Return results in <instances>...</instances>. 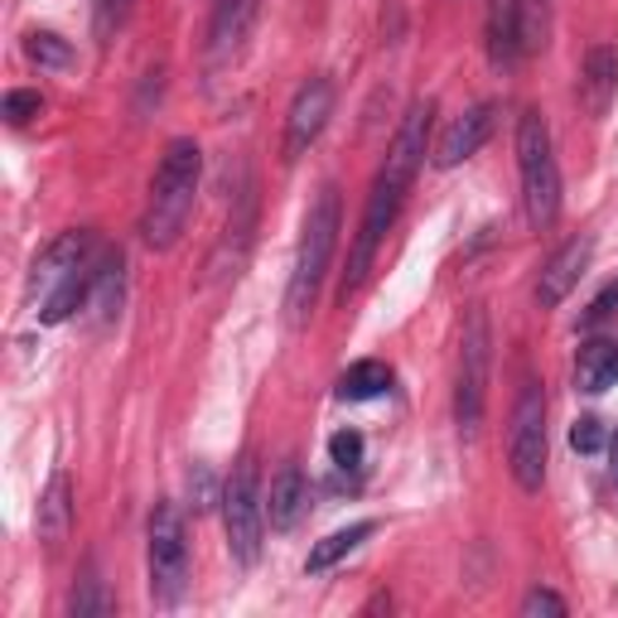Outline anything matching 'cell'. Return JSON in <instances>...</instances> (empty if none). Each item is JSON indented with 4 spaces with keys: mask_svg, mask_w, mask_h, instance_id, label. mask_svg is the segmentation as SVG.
I'll return each instance as SVG.
<instances>
[{
    "mask_svg": "<svg viewBox=\"0 0 618 618\" xmlns=\"http://www.w3.org/2000/svg\"><path fill=\"white\" fill-rule=\"evenodd\" d=\"M614 479H618V444H614Z\"/></svg>",
    "mask_w": 618,
    "mask_h": 618,
    "instance_id": "34",
    "label": "cell"
},
{
    "mask_svg": "<svg viewBox=\"0 0 618 618\" xmlns=\"http://www.w3.org/2000/svg\"><path fill=\"white\" fill-rule=\"evenodd\" d=\"M328 116H334V83H328V77H310V83L295 92L291 112H285V140H281V160L285 165H295L300 155L320 140Z\"/></svg>",
    "mask_w": 618,
    "mask_h": 618,
    "instance_id": "9",
    "label": "cell"
},
{
    "mask_svg": "<svg viewBox=\"0 0 618 618\" xmlns=\"http://www.w3.org/2000/svg\"><path fill=\"white\" fill-rule=\"evenodd\" d=\"M589 256H595V242H589V237H570V242H565L561 252L546 261L542 281H536V305H542V310H556L561 300L570 295L575 285H580Z\"/></svg>",
    "mask_w": 618,
    "mask_h": 618,
    "instance_id": "11",
    "label": "cell"
},
{
    "mask_svg": "<svg viewBox=\"0 0 618 618\" xmlns=\"http://www.w3.org/2000/svg\"><path fill=\"white\" fill-rule=\"evenodd\" d=\"M199 179H203V150L193 146L189 136H175L155 165L150 179V199L146 213H140V242L155 247V252H169V247L184 237L193 213V199H199Z\"/></svg>",
    "mask_w": 618,
    "mask_h": 618,
    "instance_id": "2",
    "label": "cell"
},
{
    "mask_svg": "<svg viewBox=\"0 0 618 618\" xmlns=\"http://www.w3.org/2000/svg\"><path fill=\"white\" fill-rule=\"evenodd\" d=\"M517 169H522V203H527V222L546 232L561 218V169L551 155V130L542 112H522L517 122Z\"/></svg>",
    "mask_w": 618,
    "mask_h": 618,
    "instance_id": "4",
    "label": "cell"
},
{
    "mask_svg": "<svg viewBox=\"0 0 618 618\" xmlns=\"http://www.w3.org/2000/svg\"><path fill=\"white\" fill-rule=\"evenodd\" d=\"M377 532V522H353V527H338V532H328L324 542H314L310 546V561H305V570L310 575H324V570H334L344 556H353L367 536Z\"/></svg>",
    "mask_w": 618,
    "mask_h": 618,
    "instance_id": "22",
    "label": "cell"
},
{
    "mask_svg": "<svg viewBox=\"0 0 618 618\" xmlns=\"http://www.w3.org/2000/svg\"><path fill=\"white\" fill-rule=\"evenodd\" d=\"M73 614H77V618L107 614V595H102V580H97V570H87V575H83V589H77V595H73Z\"/></svg>",
    "mask_w": 618,
    "mask_h": 618,
    "instance_id": "28",
    "label": "cell"
},
{
    "mask_svg": "<svg viewBox=\"0 0 618 618\" xmlns=\"http://www.w3.org/2000/svg\"><path fill=\"white\" fill-rule=\"evenodd\" d=\"M570 450H580V454H599L604 450V426L595 416H580L570 426Z\"/></svg>",
    "mask_w": 618,
    "mask_h": 618,
    "instance_id": "30",
    "label": "cell"
},
{
    "mask_svg": "<svg viewBox=\"0 0 618 618\" xmlns=\"http://www.w3.org/2000/svg\"><path fill=\"white\" fill-rule=\"evenodd\" d=\"M328 454H334L338 469H358L363 464V436L358 430H338V436L328 440Z\"/></svg>",
    "mask_w": 618,
    "mask_h": 618,
    "instance_id": "29",
    "label": "cell"
},
{
    "mask_svg": "<svg viewBox=\"0 0 618 618\" xmlns=\"http://www.w3.org/2000/svg\"><path fill=\"white\" fill-rule=\"evenodd\" d=\"M222 527H228V551L237 565H252L261 556V532H266V493H261L256 459L242 454L232 479L222 483Z\"/></svg>",
    "mask_w": 618,
    "mask_h": 618,
    "instance_id": "5",
    "label": "cell"
},
{
    "mask_svg": "<svg viewBox=\"0 0 618 618\" xmlns=\"http://www.w3.org/2000/svg\"><path fill=\"white\" fill-rule=\"evenodd\" d=\"M34 522H39V536H44V542H63V536H69V527H73V479L63 469L49 479Z\"/></svg>",
    "mask_w": 618,
    "mask_h": 618,
    "instance_id": "20",
    "label": "cell"
},
{
    "mask_svg": "<svg viewBox=\"0 0 618 618\" xmlns=\"http://www.w3.org/2000/svg\"><path fill=\"white\" fill-rule=\"evenodd\" d=\"M261 0H213V24H208V54L228 59L237 44H242L247 24H252Z\"/></svg>",
    "mask_w": 618,
    "mask_h": 618,
    "instance_id": "19",
    "label": "cell"
},
{
    "mask_svg": "<svg viewBox=\"0 0 618 618\" xmlns=\"http://www.w3.org/2000/svg\"><path fill=\"white\" fill-rule=\"evenodd\" d=\"M522 614H527V618H536V614H565V599L561 595H551V589H532V595H527V604H522Z\"/></svg>",
    "mask_w": 618,
    "mask_h": 618,
    "instance_id": "32",
    "label": "cell"
},
{
    "mask_svg": "<svg viewBox=\"0 0 618 618\" xmlns=\"http://www.w3.org/2000/svg\"><path fill=\"white\" fill-rule=\"evenodd\" d=\"M489 363H493V334L489 314L479 305L464 320V344H459V387H454V426L459 436L473 440L483 426V401H489Z\"/></svg>",
    "mask_w": 618,
    "mask_h": 618,
    "instance_id": "6",
    "label": "cell"
},
{
    "mask_svg": "<svg viewBox=\"0 0 618 618\" xmlns=\"http://www.w3.org/2000/svg\"><path fill=\"white\" fill-rule=\"evenodd\" d=\"M338 228H344V208H338V189L328 184V189H320V199L310 203L305 228H300V252L291 271V291H285V320H291V328H300L314 314V300H320V285L338 247Z\"/></svg>",
    "mask_w": 618,
    "mask_h": 618,
    "instance_id": "3",
    "label": "cell"
},
{
    "mask_svg": "<svg viewBox=\"0 0 618 618\" xmlns=\"http://www.w3.org/2000/svg\"><path fill=\"white\" fill-rule=\"evenodd\" d=\"M493 136V102H479V107H469L459 122H450V130L440 136V146H436V165L440 169H454V165H464L469 155H479L483 150V140Z\"/></svg>",
    "mask_w": 618,
    "mask_h": 618,
    "instance_id": "13",
    "label": "cell"
},
{
    "mask_svg": "<svg viewBox=\"0 0 618 618\" xmlns=\"http://www.w3.org/2000/svg\"><path fill=\"white\" fill-rule=\"evenodd\" d=\"M24 54H30L39 69H69L73 44L63 34H54V30H34V34H24Z\"/></svg>",
    "mask_w": 618,
    "mask_h": 618,
    "instance_id": "24",
    "label": "cell"
},
{
    "mask_svg": "<svg viewBox=\"0 0 618 618\" xmlns=\"http://www.w3.org/2000/svg\"><path fill=\"white\" fill-rule=\"evenodd\" d=\"M189 580V542L175 503H155L150 512V595L155 604H179Z\"/></svg>",
    "mask_w": 618,
    "mask_h": 618,
    "instance_id": "8",
    "label": "cell"
},
{
    "mask_svg": "<svg viewBox=\"0 0 618 618\" xmlns=\"http://www.w3.org/2000/svg\"><path fill=\"white\" fill-rule=\"evenodd\" d=\"M39 112H44V97H39V92H30V87L6 92V102H0V116H6L10 126H30Z\"/></svg>",
    "mask_w": 618,
    "mask_h": 618,
    "instance_id": "25",
    "label": "cell"
},
{
    "mask_svg": "<svg viewBox=\"0 0 618 618\" xmlns=\"http://www.w3.org/2000/svg\"><path fill=\"white\" fill-rule=\"evenodd\" d=\"M189 503H193V512H208L213 503H222V489L208 464H193V473H189Z\"/></svg>",
    "mask_w": 618,
    "mask_h": 618,
    "instance_id": "27",
    "label": "cell"
},
{
    "mask_svg": "<svg viewBox=\"0 0 618 618\" xmlns=\"http://www.w3.org/2000/svg\"><path fill=\"white\" fill-rule=\"evenodd\" d=\"M122 285H126V261H122V252L102 256L97 281H92V295H87V314L97 324H107V320H116V314H122Z\"/></svg>",
    "mask_w": 618,
    "mask_h": 618,
    "instance_id": "21",
    "label": "cell"
},
{
    "mask_svg": "<svg viewBox=\"0 0 618 618\" xmlns=\"http://www.w3.org/2000/svg\"><path fill=\"white\" fill-rule=\"evenodd\" d=\"M430 116H436V102H416V107L406 112V122L397 126V140H391L383 169H377L373 193H367V208H363V222H358V237H353V252H348V271H344V281H338V300H344V305H348V295L367 281V271H373V261H377V247H383V237L391 232V222H397L401 203H406V189L416 184V169L426 165Z\"/></svg>",
    "mask_w": 618,
    "mask_h": 618,
    "instance_id": "1",
    "label": "cell"
},
{
    "mask_svg": "<svg viewBox=\"0 0 618 618\" xmlns=\"http://www.w3.org/2000/svg\"><path fill=\"white\" fill-rule=\"evenodd\" d=\"M614 310H618V281H614V285H609V291H604V295L595 300V305H589V310H585V324H599V320H609V314H614Z\"/></svg>",
    "mask_w": 618,
    "mask_h": 618,
    "instance_id": "33",
    "label": "cell"
},
{
    "mask_svg": "<svg viewBox=\"0 0 618 618\" xmlns=\"http://www.w3.org/2000/svg\"><path fill=\"white\" fill-rule=\"evenodd\" d=\"M507 469L522 493H542V483H546V391L536 383H522L517 406H512Z\"/></svg>",
    "mask_w": 618,
    "mask_h": 618,
    "instance_id": "7",
    "label": "cell"
},
{
    "mask_svg": "<svg viewBox=\"0 0 618 618\" xmlns=\"http://www.w3.org/2000/svg\"><path fill=\"white\" fill-rule=\"evenodd\" d=\"M305 507H310V483H305V473H300L295 464H285V469L271 479V489H266V522H271V532H291Z\"/></svg>",
    "mask_w": 618,
    "mask_h": 618,
    "instance_id": "16",
    "label": "cell"
},
{
    "mask_svg": "<svg viewBox=\"0 0 618 618\" xmlns=\"http://www.w3.org/2000/svg\"><path fill=\"white\" fill-rule=\"evenodd\" d=\"M130 15V0H92V30L97 39H112Z\"/></svg>",
    "mask_w": 618,
    "mask_h": 618,
    "instance_id": "26",
    "label": "cell"
},
{
    "mask_svg": "<svg viewBox=\"0 0 618 618\" xmlns=\"http://www.w3.org/2000/svg\"><path fill=\"white\" fill-rule=\"evenodd\" d=\"M97 266H102L97 256L77 261V266L63 275L54 291L39 300V324H63V320H73L77 310H87V295H92V281H97Z\"/></svg>",
    "mask_w": 618,
    "mask_h": 618,
    "instance_id": "14",
    "label": "cell"
},
{
    "mask_svg": "<svg viewBox=\"0 0 618 618\" xmlns=\"http://www.w3.org/2000/svg\"><path fill=\"white\" fill-rule=\"evenodd\" d=\"M614 92H618V54H614V44H589L585 69H580V102H585V112L604 116V112H609V102H614Z\"/></svg>",
    "mask_w": 618,
    "mask_h": 618,
    "instance_id": "15",
    "label": "cell"
},
{
    "mask_svg": "<svg viewBox=\"0 0 618 618\" xmlns=\"http://www.w3.org/2000/svg\"><path fill=\"white\" fill-rule=\"evenodd\" d=\"M517 6H522V44L536 49L546 30V0H517Z\"/></svg>",
    "mask_w": 618,
    "mask_h": 618,
    "instance_id": "31",
    "label": "cell"
},
{
    "mask_svg": "<svg viewBox=\"0 0 618 618\" xmlns=\"http://www.w3.org/2000/svg\"><path fill=\"white\" fill-rule=\"evenodd\" d=\"M522 54H527V44H522V6L517 0H493L489 6V59L493 69H512Z\"/></svg>",
    "mask_w": 618,
    "mask_h": 618,
    "instance_id": "17",
    "label": "cell"
},
{
    "mask_svg": "<svg viewBox=\"0 0 618 618\" xmlns=\"http://www.w3.org/2000/svg\"><path fill=\"white\" fill-rule=\"evenodd\" d=\"M252 228H256V189L242 184L228 218V232H222L213 261H208V281H222V275H237V266L247 261V247H252Z\"/></svg>",
    "mask_w": 618,
    "mask_h": 618,
    "instance_id": "10",
    "label": "cell"
},
{
    "mask_svg": "<svg viewBox=\"0 0 618 618\" xmlns=\"http://www.w3.org/2000/svg\"><path fill=\"white\" fill-rule=\"evenodd\" d=\"M575 387L589 397H604L609 387H618V344L614 338H589L575 358Z\"/></svg>",
    "mask_w": 618,
    "mask_h": 618,
    "instance_id": "18",
    "label": "cell"
},
{
    "mask_svg": "<svg viewBox=\"0 0 618 618\" xmlns=\"http://www.w3.org/2000/svg\"><path fill=\"white\" fill-rule=\"evenodd\" d=\"M92 256V232H83V228H73V232H63V237H54V242L44 247V252L34 256V266H30V295H39L44 300L54 285L69 275L77 261H87Z\"/></svg>",
    "mask_w": 618,
    "mask_h": 618,
    "instance_id": "12",
    "label": "cell"
},
{
    "mask_svg": "<svg viewBox=\"0 0 618 618\" xmlns=\"http://www.w3.org/2000/svg\"><path fill=\"white\" fill-rule=\"evenodd\" d=\"M387 387H391V367L377 363V358H363V363H353L344 373L338 397H344V401H373V397H383Z\"/></svg>",
    "mask_w": 618,
    "mask_h": 618,
    "instance_id": "23",
    "label": "cell"
}]
</instances>
